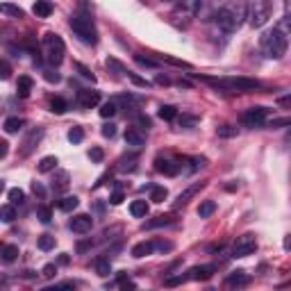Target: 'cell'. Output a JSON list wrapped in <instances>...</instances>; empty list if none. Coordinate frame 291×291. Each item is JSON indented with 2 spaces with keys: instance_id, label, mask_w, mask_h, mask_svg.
<instances>
[{
  "instance_id": "6da1fadb",
  "label": "cell",
  "mask_w": 291,
  "mask_h": 291,
  "mask_svg": "<svg viewBox=\"0 0 291 291\" xmlns=\"http://www.w3.org/2000/svg\"><path fill=\"white\" fill-rule=\"evenodd\" d=\"M244 18H246V5H241V3H225L214 14L216 27L221 32H225V34H232V32L239 30Z\"/></svg>"
},
{
  "instance_id": "7a4b0ae2",
  "label": "cell",
  "mask_w": 291,
  "mask_h": 291,
  "mask_svg": "<svg viewBox=\"0 0 291 291\" xmlns=\"http://www.w3.org/2000/svg\"><path fill=\"white\" fill-rule=\"evenodd\" d=\"M286 45H289V39H286L277 27L264 32L262 39H259V50H262V55L268 59H282L286 53Z\"/></svg>"
},
{
  "instance_id": "3957f363",
  "label": "cell",
  "mask_w": 291,
  "mask_h": 291,
  "mask_svg": "<svg viewBox=\"0 0 291 291\" xmlns=\"http://www.w3.org/2000/svg\"><path fill=\"white\" fill-rule=\"evenodd\" d=\"M203 80L214 89L227 91V93H246V91H255L262 86L257 80H250V77H203Z\"/></svg>"
},
{
  "instance_id": "277c9868",
  "label": "cell",
  "mask_w": 291,
  "mask_h": 291,
  "mask_svg": "<svg viewBox=\"0 0 291 291\" xmlns=\"http://www.w3.org/2000/svg\"><path fill=\"white\" fill-rule=\"evenodd\" d=\"M71 30L75 32V36L80 41H84V43H89V45L98 43V30H95L91 16H86V14H75V16H71Z\"/></svg>"
},
{
  "instance_id": "5b68a950",
  "label": "cell",
  "mask_w": 291,
  "mask_h": 291,
  "mask_svg": "<svg viewBox=\"0 0 291 291\" xmlns=\"http://www.w3.org/2000/svg\"><path fill=\"white\" fill-rule=\"evenodd\" d=\"M246 18H248L250 27H264L271 18V0H248Z\"/></svg>"
},
{
  "instance_id": "8992f818",
  "label": "cell",
  "mask_w": 291,
  "mask_h": 291,
  "mask_svg": "<svg viewBox=\"0 0 291 291\" xmlns=\"http://www.w3.org/2000/svg\"><path fill=\"white\" fill-rule=\"evenodd\" d=\"M64 53H66V45H64L62 36L55 34V32H48L43 36V57L50 66H59L64 62Z\"/></svg>"
},
{
  "instance_id": "52a82bcc",
  "label": "cell",
  "mask_w": 291,
  "mask_h": 291,
  "mask_svg": "<svg viewBox=\"0 0 291 291\" xmlns=\"http://www.w3.org/2000/svg\"><path fill=\"white\" fill-rule=\"evenodd\" d=\"M257 250V236L246 232V234L236 236L234 246H232V257H248Z\"/></svg>"
},
{
  "instance_id": "ba28073f",
  "label": "cell",
  "mask_w": 291,
  "mask_h": 291,
  "mask_svg": "<svg viewBox=\"0 0 291 291\" xmlns=\"http://www.w3.org/2000/svg\"><path fill=\"white\" fill-rule=\"evenodd\" d=\"M266 116H268L266 107H250L241 114V123H244L246 127H259L266 123Z\"/></svg>"
},
{
  "instance_id": "9c48e42d",
  "label": "cell",
  "mask_w": 291,
  "mask_h": 291,
  "mask_svg": "<svg viewBox=\"0 0 291 291\" xmlns=\"http://www.w3.org/2000/svg\"><path fill=\"white\" fill-rule=\"evenodd\" d=\"M203 3L200 0H177L175 9H173V16H182V18H193L198 16Z\"/></svg>"
},
{
  "instance_id": "30bf717a",
  "label": "cell",
  "mask_w": 291,
  "mask_h": 291,
  "mask_svg": "<svg viewBox=\"0 0 291 291\" xmlns=\"http://www.w3.org/2000/svg\"><path fill=\"white\" fill-rule=\"evenodd\" d=\"M41 136H43V127H32L30 132H27V136L23 139V148H21V155L23 157H27V155L32 153V150L36 148V143L41 141Z\"/></svg>"
},
{
  "instance_id": "8fae6325",
  "label": "cell",
  "mask_w": 291,
  "mask_h": 291,
  "mask_svg": "<svg viewBox=\"0 0 291 291\" xmlns=\"http://www.w3.org/2000/svg\"><path fill=\"white\" fill-rule=\"evenodd\" d=\"M68 227H71L73 232H77V234H86V232H91V227H93V218H91L89 214H77V216L71 218Z\"/></svg>"
},
{
  "instance_id": "7c38bea8",
  "label": "cell",
  "mask_w": 291,
  "mask_h": 291,
  "mask_svg": "<svg viewBox=\"0 0 291 291\" xmlns=\"http://www.w3.org/2000/svg\"><path fill=\"white\" fill-rule=\"evenodd\" d=\"M100 103V93L98 91H91V89H80L77 91V105L82 109H91Z\"/></svg>"
},
{
  "instance_id": "4fadbf2b",
  "label": "cell",
  "mask_w": 291,
  "mask_h": 291,
  "mask_svg": "<svg viewBox=\"0 0 291 291\" xmlns=\"http://www.w3.org/2000/svg\"><path fill=\"white\" fill-rule=\"evenodd\" d=\"M203 186H205V182H193V184H189L180 196H177V200L173 203V207H175V209H177V207H184V205L189 203V200L193 198L196 193H200V189H203Z\"/></svg>"
},
{
  "instance_id": "5bb4252c",
  "label": "cell",
  "mask_w": 291,
  "mask_h": 291,
  "mask_svg": "<svg viewBox=\"0 0 291 291\" xmlns=\"http://www.w3.org/2000/svg\"><path fill=\"white\" fill-rule=\"evenodd\" d=\"M125 143L132 146V148H141V146L146 143L143 130H139V127H127L125 130Z\"/></svg>"
},
{
  "instance_id": "9a60e30c",
  "label": "cell",
  "mask_w": 291,
  "mask_h": 291,
  "mask_svg": "<svg viewBox=\"0 0 291 291\" xmlns=\"http://www.w3.org/2000/svg\"><path fill=\"white\" fill-rule=\"evenodd\" d=\"M155 168H157L159 173H164V175H168V177H173V175L180 173V164L173 162V159H162V157L155 162Z\"/></svg>"
},
{
  "instance_id": "2e32d148",
  "label": "cell",
  "mask_w": 291,
  "mask_h": 291,
  "mask_svg": "<svg viewBox=\"0 0 291 291\" xmlns=\"http://www.w3.org/2000/svg\"><path fill=\"white\" fill-rule=\"evenodd\" d=\"M214 271H216V266H212V264H205V266H193L189 271V277H191V280H209V277L214 275Z\"/></svg>"
},
{
  "instance_id": "e0dca14e",
  "label": "cell",
  "mask_w": 291,
  "mask_h": 291,
  "mask_svg": "<svg viewBox=\"0 0 291 291\" xmlns=\"http://www.w3.org/2000/svg\"><path fill=\"white\" fill-rule=\"evenodd\" d=\"M32 12H34V16H39V18H48L50 14H53V3H50V0H36Z\"/></svg>"
},
{
  "instance_id": "ac0fdd59",
  "label": "cell",
  "mask_w": 291,
  "mask_h": 291,
  "mask_svg": "<svg viewBox=\"0 0 291 291\" xmlns=\"http://www.w3.org/2000/svg\"><path fill=\"white\" fill-rule=\"evenodd\" d=\"M248 282H250V277L246 275V271H234V273H230V275H227L225 284L227 286H246Z\"/></svg>"
},
{
  "instance_id": "d6986e66",
  "label": "cell",
  "mask_w": 291,
  "mask_h": 291,
  "mask_svg": "<svg viewBox=\"0 0 291 291\" xmlns=\"http://www.w3.org/2000/svg\"><path fill=\"white\" fill-rule=\"evenodd\" d=\"M155 250V241H141V244H136L134 248H132V255H134L136 259L146 257V255H150Z\"/></svg>"
},
{
  "instance_id": "ffe728a7",
  "label": "cell",
  "mask_w": 291,
  "mask_h": 291,
  "mask_svg": "<svg viewBox=\"0 0 291 291\" xmlns=\"http://www.w3.org/2000/svg\"><path fill=\"white\" fill-rule=\"evenodd\" d=\"M16 91H18V95H21V98H27V95H30V91H32V77L30 75H21V77H18Z\"/></svg>"
},
{
  "instance_id": "44dd1931",
  "label": "cell",
  "mask_w": 291,
  "mask_h": 291,
  "mask_svg": "<svg viewBox=\"0 0 291 291\" xmlns=\"http://www.w3.org/2000/svg\"><path fill=\"white\" fill-rule=\"evenodd\" d=\"M130 214L134 218H143L146 214H148V203H146V200H134V203L130 205Z\"/></svg>"
},
{
  "instance_id": "7402d4cb",
  "label": "cell",
  "mask_w": 291,
  "mask_h": 291,
  "mask_svg": "<svg viewBox=\"0 0 291 291\" xmlns=\"http://www.w3.org/2000/svg\"><path fill=\"white\" fill-rule=\"evenodd\" d=\"M3 127H5V132H7V134H12V132H18V130L23 127V118H18V116H9V118H5Z\"/></svg>"
},
{
  "instance_id": "603a6c76",
  "label": "cell",
  "mask_w": 291,
  "mask_h": 291,
  "mask_svg": "<svg viewBox=\"0 0 291 291\" xmlns=\"http://www.w3.org/2000/svg\"><path fill=\"white\" fill-rule=\"evenodd\" d=\"M0 253H3V262L5 264H12L14 259L18 257V246L7 244V246H3V250H0Z\"/></svg>"
},
{
  "instance_id": "cb8c5ba5",
  "label": "cell",
  "mask_w": 291,
  "mask_h": 291,
  "mask_svg": "<svg viewBox=\"0 0 291 291\" xmlns=\"http://www.w3.org/2000/svg\"><path fill=\"white\" fill-rule=\"evenodd\" d=\"M57 157H55V155H48V157H43L39 162V171L41 173H50V171H55V168H57Z\"/></svg>"
},
{
  "instance_id": "d4e9b609",
  "label": "cell",
  "mask_w": 291,
  "mask_h": 291,
  "mask_svg": "<svg viewBox=\"0 0 291 291\" xmlns=\"http://www.w3.org/2000/svg\"><path fill=\"white\" fill-rule=\"evenodd\" d=\"M77 203H80V200H77L75 196H66V198H62L57 203V207L62 209V212H73V209L77 207Z\"/></svg>"
},
{
  "instance_id": "484cf974",
  "label": "cell",
  "mask_w": 291,
  "mask_h": 291,
  "mask_svg": "<svg viewBox=\"0 0 291 291\" xmlns=\"http://www.w3.org/2000/svg\"><path fill=\"white\" fill-rule=\"evenodd\" d=\"M95 271H98V275L107 277L109 273H112V264H109V257H100V259H95Z\"/></svg>"
},
{
  "instance_id": "4316f807",
  "label": "cell",
  "mask_w": 291,
  "mask_h": 291,
  "mask_svg": "<svg viewBox=\"0 0 291 291\" xmlns=\"http://www.w3.org/2000/svg\"><path fill=\"white\" fill-rule=\"evenodd\" d=\"M214 209H216V203H214V200H205V203H200V207H198V216L209 218L214 214Z\"/></svg>"
},
{
  "instance_id": "83f0119b",
  "label": "cell",
  "mask_w": 291,
  "mask_h": 291,
  "mask_svg": "<svg viewBox=\"0 0 291 291\" xmlns=\"http://www.w3.org/2000/svg\"><path fill=\"white\" fill-rule=\"evenodd\" d=\"M166 198H168L166 186H153V189H150V200H153V203H164Z\"/></svg>"
},
{
  "instance_id": "f1b7e54d",
  "label": "cell",
  "mask_w": 291,
  "mask_h": 291,
  "mask_svg": "<svg viewBox=\"0 0 291 291\" xmlns=\"http://www.w3.org/2000/svg\"><path fill=\"white\" fill-rule=\"evenodd\" d=\"M66 186H68V173L66 171H59L57 177L53 180V189L55 191H64Z\"/></svg>"
},
{
  "instance_id": "f546056e",
  "label": "cell",
  "mask_w": 291,
  "mask_h": 291,
  "mask_svg": "<svg viewBox=\"0 0 291 291\" xmlns=\"http://www.w3.org/2000/svg\"><path fill=\"white\" fill-rule=\"evenodd\" d=\"M171 223H173V218H171V216H157V218H153V221L143 223V227H146V230H153V227H162V225H171Z\"/></svg>"
},
{
  "instance_id": "4dcf8cb0",
  "label": "cell",
  "mask_w": 291,
  "mask_h": 291,
  "mask_svg": "<svg viewBox=\"0 0 291 291\" xmlns=\"http://www.w3.org/2000/svg\"><path fill=\"white\" fill-rule=\"evenodd\" d=\"M175 116H177V109L173 107V105H162V107H159V118H164V121H173Z\"/></svg>"
},
{
  "instance_id": "1f68e13d",
  "label": "cell",
  "mask_w": 291,
  "mask_h": 291,
  "mask_svg": "<svg viewBox=\"0 0 291 291\" xmlns=\"http://www.w3.org/2000/svg\"><path fill=\"white\" fill-rule=\"evenodd\" d=\"M0 218H3L5 223H12L14 218H16V209H14V205H3V207H0Z\"/></svg>"
},
{
  "instance_id": "d6a6232c",
  "label": "cell",
  "mask_w": 291,
  "mask_h": 291,
  "mask_svg": "<svg viewBox=\"0 0 291 291\" xmlns=\"http://www.w3.org/2000/svg\"><path fill=\"white\" fill-rule=\"evenodd\" d=\"M3 14L5 16H12V18H23V9L21 7H14V5H9V3H3Z\"/></svg>"
},
{
  "instance_id": "836d02e7",
  "label": "cell",
  "mask_w": 291,
  "mask_h": 291,
  "mask_svg": "<svg viewBox=\"0 0 291 291\" xmlns=\"http://www.w3.org/2000/svg\"><path fill=\"white\" fill-rule=\"evenodd\" d=\"M82 139H84V130H82L80 125H73L71 130H68V141H71V143H80Z\"/></svg>"
},
{
  "instance_id": "e575fe53",
  "label": "cell",
  "mask_w": 291,
  "mask_h": 291,
  "mask_svg": "<svg viewBox=\"0 0 291 291\" xmlns=\"http://www.w3.org/2000/svg\"><path fill=\"white\" fill-rule=\"evenodd\" d=\"M116 112H118V107H116L114 100H109V103H105L103 107H100V116H103V118H112Z\"/></svg>"
},
{
  "instance_id": "d590c367",
  "label": "cell",
  "mask_w": 291,
  "mask_h": 291,
  "mask_svg": "<svg viewBox=\"0 0 291 291\" xmlns=\"http://www.w3.org/2000/svg\"><path fill=\"white\" fill-rule=\"evenodd\" d=\"M68 109V105H66V100L64 98H53V103H50V112H55V114H64Z\"/></svg>"
},
{
  "instance_id": "8d00e7d4",
  "label": "cell",
  "mask_w": 291,
  "mask_h": 291,
  "mask_svg": "<svg viewBox=\"0 0 291 291\" xmlns=\"http://www.w3.org/2000/svg\"><path fill=\"white\" fill-rule=\"evenodd\" d=\"M36 216H39L41 223H50V221H53V209L45 207V205H39V209H36Z\"/></svg>"
},
{
  "instance_id": "74e56055",
  "label": "cell",
  "mask_w": 291,
  "mask_h": 291,
  "mask_svg": "<svg viewBox=\"0 0 291 291\" xmlns=\"http://www.w3.org/2000/svg\"><path fill=\"white\" fill-rule=\"evenodd\" d=\"M36 244H39V248H41V250H53V248H55V236H50V234H41Z\"/></svg>"
},
{
  "instance_id": "f35d334b",
  "label": "cell",
  "mask_w": 291,
  "mask_h": 291,
  "mask_svg": "<svg viewBox=\"0 0 291 291\" xmlns=\"http://www.w3.org/2000/svg\"><path fill=\"white\" fill-rule=\"evenodd\" d=\"M9 200H12V205H23L25 203V193H23L21 189H9Z\"/></svg>"
},
{
  "instance_id": "ab89813d",
  "label": "cell",
  "mask_w": 291,
  "mask_h": 291,
  "mask_svg": "<svg viewBox=\"0 0 291 291\" xmlns=\"http://www.w3.org/2000/svg\"><path fill=\"white\" fill-rule=\"evenodd\" d=\"M134 59H136V64H139V66L157 68V62H155V59H150V57H141V55H134Z\"/></svg>"
},
{
  "instance_id": "60d3db41",
  "label": "cell",
  "mask_w": 291,
  "mask_h": 291,
  "mask_svg": "<svg viewBox=\"0 0 291 291\" xmlns=\"http://www.w3.org/2000/svg\"><path fill=\"white\" fill-rule=\"evenodd\" d=\"M136 125H139V130L148 132L150 130V118L143 116V114H136Z\"/></svg>"
},
{
  "instance_id": "b9f144b4",
  "label": "cell",
  "mask_w": 291,
  "mask_h": 291,
  "mask_svg": "<svg viewBox=\"0 0 291 291\" xmlns=\"http://www.w3.org/2000/svg\"><path fill=\"white\" fill-rule=\"evenodd\" d=\"M75 68H77V71H80V75L84 77V80H91V82H95V75H93V73L89 71V68L84 66V64H75Z\"/></svg>"
},
{
  "instance_id": "7bdbcfd3",
  "label": "cell",
  "mask_w": 291,
  "mask_h": 291,
  "mask_svg": "<svg viewBox=\"0 0 291 291\" xmlns=\"http://www.w3.org/2000/svg\"><path fill=\"white\" fill-rule=\"evenodd\" d=\"M216 132H218V136H234V134H236V127H232V125H221Z\"/></svg>"
},
{
  "instance_id": "ee69618b",
  "label": "cell",
  "mask_w": 291,
  "mask_h": 291,
  "mask_svg": "<svg viewBox=\"0 0 291 291\" xmlns=\"http://www.w3.org/2000/svg\"><path fill=\"white\" fill-rule=\"evenodd\" d=\"M89 157L93 159V162H103V159H105L103 148H91V150H89Z\"/></svg>"
},
{
  "instance_id": "f6af8a7d",
  "label": "cell",
  "mask_w": 291,
  "mask_h": 291,
  "mask_svg": "<svg viewBox=\"0 0 291 291\" xmlns=\"http://www.w3.org/2000/svg\"><path fill=\"white\" fill-rule=\"evenodd\" d=\"M155 250L168 253V250H173V244H171V241H155Z\"/></svg>"
},
{
  "instance_id": "bcb514c9",
  "label": "cell",
  "mask_w": 291,
  "mask_h": 291,
  "mask_svg": "<svg viewBox=\"0 0 291 291\" xmlns=\"http://www.w3.org/2000/svg\"><path fill=\"white\" fill-rule=\"evenodd\" d=\"M43 77H45L48 82H59V80H62V77H59V73H55L53 68H45V71H43Z\"/></svg>"
},
{
  "instance_id": "7dc6e473",
  "label": "cell",
  "mask_w": 291,
  "mask_h": 291,
  "mask_svg": "<svg viewBox=\"0 0 291 291\" xmlns=\"http://www.w3.org/2000/svg\"><path fill=\"white\" fill-rule=\"evenodd\" d=\"M103 136H107V139H112V136H116V125H112V123H107V125H103Z\"/></svg>"
},
{
  "instance_id": "c3c4849f",
  "label": "cell",
  "mask_w": 291,
  "mask_h": 291,
  "mask_svg": "<svg viewBox=\"0 0 291 291\" xmlns=\"http://www.w3.org/2000/svg\"><path fill=\"white\" fill-rule=\"evenodd\" d=\"M196 123H198L196 116H182L180 118V127H189V125H196Z\"/></svg>"
},
{
  "instance_id": "681fc988",
  "label": "cell",
  "mask_w": 291,
  "mask_h": 291,
  "mask_svg": "<svg viewBox=\"0 0 291 291\" xmlns=\"http://www.w3.org/2000/svg\"><path fill=\"white\" fill-rule=\"evenodd\" d=\"M41 273H43V277H55V273H57V266H55V264H45Z\"/></svg>"
},
{
  "instance_id": "f907efd6",
  "label": "cell",
  "mask_w": 291,
  "mask_h": 291,
  "mask_svg": "<svg viewBox=\"0 0 291 291\" xmlns=\"http://www.w3.org/2000/svg\"><path fill=\"white\" fill-rule=\"evenodd\" d=\"M32 191H34V193H36V196H39V198H41V200H43V198H45V189H43V186H41V184H39V182H32Z\"/></svg>"
},
{
  "instance_id": "816d5d0a",
  "label": "cell",
  "mask_w": 291,
  "mask_h": 291,
  "mask_svg": "<svg viewBox=\"0 0 291 291\" xmlns=\"http://www.w3.org/2000/svg\"><path fill=\"white\" fill-rule=\"evenodd\" d=\"M9 73H12V68H9V64H7V62H3V64H0V75H3V80H7V77H9Z\"/></svg>"
},
{
  "instance_id": "f5cc1de1",
  "label": "cell",
  "mask_w": 291,
  "mask_h": 291,
  "mask_svg": "<svg viewBox=\"0 0 291 291\" xmlns=\"http://www.w3.org/2000/svg\"><path fill=\"white\" fill-rule=\"evenodd\" d=\"M186 277L184 275H180V277H168L166 280V286H175V284H182V282H184Z\"/></svg>"
},
{
  "instance_id": "db71d44e",
  "label": "cell",
  "mask_w": 291,
  "mask_h": 291,
  "mask_svg": "<svg viewBox=\"0 0 291 291\" xmlns=\"http://www.w3.org/2000/svg\"><path fill=\"white\" fill-rule=\"evenodd\" d=\"M123 198H125V196H123V191H116V193H114L109 200H112V205H121V203H123Z\"/></svg>"
},
{
  "instance_id": "11a10c76",
  "label": "cell",
  "mask_w": 291,
  "mask_h": 291,
  "mask_svg": "<svg viewBox=\"0 0 291 291\" xmlns=\"http://www.w3.org/2000/svg\"><path fill=\"white\" fill-rule=\"evenodd\" d=\"M7 141H0V157H7Z\"/></svg>"
},
{
  "instance_id": "9f6ffc18",
  "label": "cell",
  "mask_w": 291,
  "mask_h": 291,
  "mask_svg": "<svg viewBox=\"0 0 291 291\" xmlns=\"http://www.w3.org/2000/svg\"><path fill=\"white\" fill-rule=\"evenodd\" d=\"M277 103H280V105H284V107H289V105H291V95H282V98L277 100Z\"/></svg>"
},
{
  "instance_id": "6f0895ef",
  "label": "cell",
  "mask_w": 291,
  "mask_h": 291,
  "mask_svg": "<svg viewBox=\"0 0 291 291\" xmlns=\"http://www.w3.org/2000/svg\"><path fill=\"white\" fill-rule=\"evenodd\" d=\"M284 12H286L284 16H286V18H291V0H284Z\"/></svg>"
},
{
  "instance_id": "680465c9",
  "label": "cell",
  "mask_w": 291,
  "mask_h": 291,
  "mask_svg": "<svg viewBox=\"0 0 291 291\" xmlns=\"http://www.w3.org/2000/svg\"><path fill=\"white\" fill-rule=\"evenodd\" d=\"M282 246H284V250H291V234L286 236V239H284V244H282Z\"/></svg>"
},
{
  "instance_id": "91938a15",
  "label": "cell",
  "mask_w": 291,
  "mask_h": 291,
  "mask_svg": "<svg viewBox=\"0 0 291 291\" xmlns=\"http://www.w3.org/2000/svg\"><path fill=\"white\" fill-rule=\"evenodd\" d=\"M157 82H159V84H168V77H164V75H157Z\"/></svg>"
},
{
  "instance_id": "94428289",
  "label": "cell",
  "mask_w": 291,
  "mask_h": 291,
  "mask_svg": "<svg viewBox=\"0 0 291 291\" xmlns=\"http://www.w3.org/2000/svg\"><path fill=\"white\" fill-rule=\"evenodd\" d=\"M59 264H68V255H62V257H59Z\"/></svg>"
},
{
  "instance_id": "6125c7cd",
  "label": "cell",
  "mask_w": 291,
  "mask_h": 291,
  "mask_svg": "<svg viewBox=\"0 0 291 291\" xmlns=\"http://www.w3.org/2000/svg\"><path fill=\"white\" fill-rule=\"evenodd\" d=\"M162 3H177V0H162Z\"/></svg>"
}]
</instances>
